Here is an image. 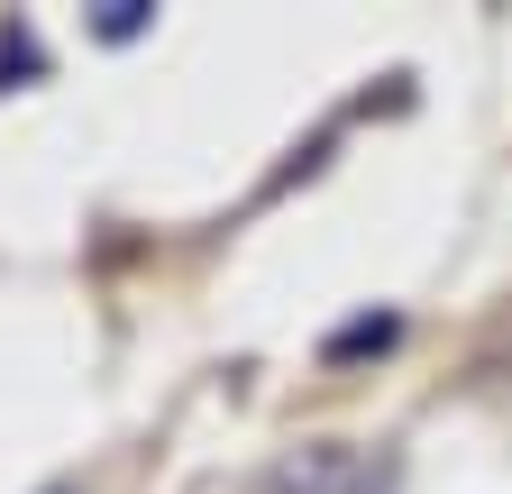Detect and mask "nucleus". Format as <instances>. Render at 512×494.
I'll list each match as a JSON object with an SVG mask.
<instances>
[{"label": "nucleus", "mask_w": 512, "mask_h": 494, "mask_svg": "<svg viewBox=\"0 0 512 494\" xmlns=\"http://www.w3.org/2000/svg\"><path fill=\"white\" fill-rule=\"evenodd\" d=\"M394 312H366V321H348V330H330V348H320V357H330V366H348V357H375V348H394Z\"/></svg>", "instance_id": "nucleus-2"}, {"label": "nucleus", "mask_w": 512, "mask_h": 494, "mask_svg": "<svg viewBox=\"0 0 512 494\" xmlns=\"http://www.w3.org/2000/svg\"><path fill=\"white\" fill-rule=\"evenodd\" d=\"M266 494H394V458H366V449H339V440H311V449L275 458Z\"/></svg>", "instance_id": "nucleus-1"}, {"label": "nucleus", "mask_w": 512, "mask_h": 494, "mask_svg": "<svg viewBox=\"0 0 512 494\" xmlns=\"http://www.w3.org/2000/svg\"><path fill=\"white\" fill-rule=\"evenodd\" d=\"M10 74H37V46L28 37H0V83H10Z\"/></svg>", "instance_id": "nucleus-4"}, {"label": "nucleus", "mask_w": 512, "mask_h": 494, "mask_svg": "<svg viewBox=\"0 0 512 494\" xmlns=\"http://www.w3.org/2000/svg\"><path fill=\"white\" fill-rule=\"evenodd\" d=\"M138 28H147V0H101V37L110 46H128Z\"/></svg>", "instance_id": "nucleus-3"}]
</instances>
